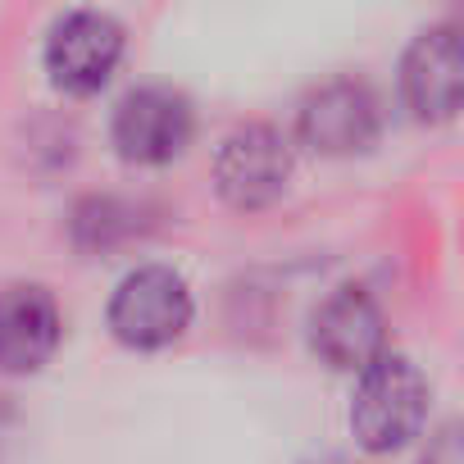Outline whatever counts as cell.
<instances>
[{"label": "cell", "instance_id": "obj_1", "mask_svg": "<svg viewBox=\"0 0 464 464\" xmlns=\"http://www.w3.org/2000/svg\"><path fill=\"white\" fill-rule=\"evenodd\" d=\"M428 414V378L405 355H378L360 369L355 401H351V428L360 446L369 450H396L405 446Z\"/></svg>", "mask_w": 464, "mask_h": 464}, {"label": "cell", "instance_id": "obj_2", "mask_svg": "<svg viewBox=\"0 0 464 464\" xmlns=\"http://www.w3.org/2000/svg\"><path fill=\"white\" fill-rule=\"evenodd\" d=\"M191 324V287L169 265H141L110 296V328L128 346H164Z\"/></svg>", "mask_w": 464, "mask_h": 464}, {"label": "cell", "instance_id": "obj_3", "mask_svg": "<svg viewBox=\"0 0 464 464\" xmlns=\"http://www.w3.org/2000/svg\"><path fill=\"white\" fill-rule=\"evenodd\" d=\"M287 178H292V141L269 123H246L218 146L214 182L232 205L242 209L269 205L274 196H283Z\"/></svg>", "mask_w": 464, "mask_h": 464}, {"label": "cell", "instance_id": "obj_4", "mask_svg": "<svg viewBox=\"0 0 464 464\" xmlns=\"http://www.w3.org/2000/svg\"><path fill=\"white\" fill-rule=\"evenodd\" d=\"M119 60H123V28L101 10H73L46 37V69L55 87L78 96L101 92Z\"/></svg>", "mask_w": 464, "mask_h": 464}, {"label": "cell", "instance_id": "obj_5", "mask_svg": "<svg viewBox=\"0 0 464 464\" xmlns=\"http://www.w3.org/2000/svg\"><path fill=\"white\" fill-rule=\"evenodd\" d=\"M191 101L173 87H137L114 110V146L123 160L164 164L191 141Z\"/></svg>", "mask_w": 464, "mask_h": 464}, {"label": "cell", "instance_id": "obj_6", "mask_svg": "<svg viewBox=\"0 0 464 464\" xmlns=\"http://www.w3.org/2000/svg\"><path fill=\"white\" fill-rule=\"evenodd\" d=\"M382 310L364 287H337L310 319V342L333 369H364L382 355Z\"/></svg>", "mask_w": 464, "mask_h": 464}, {"label": "cell", "instance_id": "obj_7", "mask_svg": "<svg viewBox=\"0 0 464 464\" xmlns=\"http://www.w3.org/2000/svg\"><path fill=\"white\" fill-rule=\"evenodd\" d=\"M378 123H382V114H378L373 92L351 78L324 82L301 105V137H305V146H314L324 155H355V150L373 146Z\"/></svg>", "mask_w": 464, "mask_h": 464}, {"label": "cell", "instance_id": "obj_8", "mask_svg": "<svg viewBox=\"0 0 464 464\" xmlns=\"http://www.w3.org/2000/svg\"><path fill=\"white\" fill-rule=\"evenodd\" d=\"M401 82H405V101L419 119H450L459 110V92H464V46H459V28L441 24L428 28L401 64Z\"/></svg>", "mask_w": 464, "mask_h": 464}, {"label": "cell", "instance_id": "obj_9", "mask_svg": "<svg viewBox=\"0 0 464 464\" xmlns=\"http://www.w3.org/2000/svg\"><path fill=\"white\" fill-rule=\"evenodd\" d=\"M60 346V305L37 283H14L0 292V369L33 373Z\"/></svg>", "mask_w": 464, "mask_h": 464}, {"label": "cell", "instance_id": "obj_10", "mask_svg": "<svg viewBox=\"0 0 464 464\" xmlns=\"http://www.w3.org/2000/svg\"><path fill=\"white\" fill-rule=\"evenodd\" d=\"M73 232L82 246H114L123 237H132L137 223H132V205L114 200V196H92L78 214H73Z\"/></svg>", "mask_w": 464, "mask_h": 464}, {"label": "cell", "instance_id": "obj_11", "mask_svg": "<svg viewBox=\"0 0 464 464\" xmlns=\"http://www.w3.org/2000/svg\"><path fill=\"white\" fill-rule=\"evenodd\" d=\"M423 464H459V432L455 428H441L432 450L423 455Z\"/></svg>", "mask_w": 464, "mask_h": 464}]
</instances>
